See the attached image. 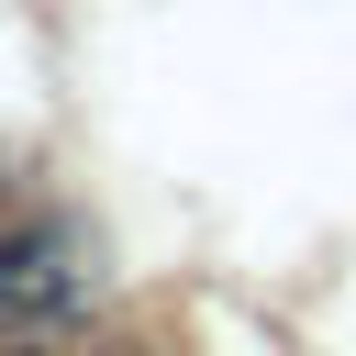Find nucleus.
I'll list each match as a JSON object with an SVG mask.
<instances>
[{
    "mask_svg": "<svg viewBox=\"0 0 356 356\" xmlns=\"http://www.w3.org/2000/svg\"><path fill=\"white\" fill-rule=\"evenodd\" d=\"M100 289V245L67 211H22L0 222V323H67Z\"/></svg>",
    "mask_w": 356,
    "mask_h": 356,
    "instance_id": "f257e3e1",
    "label": "nucleus"
},
{
    "mask_svg": "<svg viewBox=\"0 0 356 356\" xmlns=\"http://www.w3.org/2000/svg\"><path fill=\"white\" fill-rule=\"evenodd\" d=\"M100 356H134V345H100Z\"/></svg>",
    "mask_w": 356,
    "mask_h": 356,
    "instance_id": "f03ea898",
    "label": "nucleus"
}]
</instances>
